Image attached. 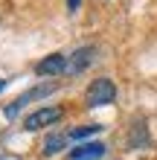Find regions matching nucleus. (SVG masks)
<instances>
[{
    "label": "nucleus",
    "mask_w": 157,
    "mask_h": 160,
    "mask_svg": "<svg viewBox=\"0 0 157 160\" xmlns=\"http://www.w3.org/2000/svg\"><path fill=\"white\" fill-rule=\"evenodd\" d=\"M79 3H81V0H67V9H70V12H76Z\"/></svg>",
    "instance_id": "obj_9"
},
{
    "label": "nucleus",
    "mask_w": 157,
    "mask_h": 160,
    "mask_svg": "<svg viewBox=\"0 0 157 160\" xmlns=\"http://www.w3.org/2000/svg\"><path fill=\"white\" fill-rule=\"evenodd\" d=\"M67 134H47V140H44V146H41V152L47 154V157H52V154H58L64 146H67Z\"/></svg>",
    "instance_id": "obj_7"
},
{
    "label": "nucleus",
    "mask_w": 157,
    "mask_h": 160,
    "mask_svg": "<svg viewBox=\"0 0 157 160\" xmlns=\"http://www.w3.org/2000/svg\"><path fill=\"white\" fill-rule=\"evenodd\" d=\"M99 131H102V125H99V122H93V125H81V128H76V131H70V140H85V137L99 134Z\"/></svg>",
    "instance_id": "obj_8"
},
{
    "label": "nucleus",
    "mask_w": 157,
    "mask_h": 160,
    "mask_svg": "<svg viewBox=\"0 0 157 160\" xmlns=\"http://www.w3.org/2000/svg\"><path fill=\"white\" fill-rule=\"evenodd\" d=\"M93 58H96V50H93V47H79V50L67 58V73H70V76H76V73H81Z\"/></svg>",
    "instance_id": "obj_5"
},
{
    "label": "nucleus",
    "mask_w": 157,
    "mask_h": 160,
    "mask_svg": "<svg viewBox=\"0 0 157 160\" xmlns=\"http://www.w3.org/2000/svg\"><path fill=\"white\" fill-rule=\"evenodd\" d=\"M52 90H55V84L50 82V84H38V88H32V90H26V93H21V96H17V99L12 102V105L6 108V117H15L17 111H21V108L26 105V102H32V99H47V96H50Z\"/></svg>",
    "instance_id": "obj_3"
},
{
    "label": "nucleus",
    "mask_w": 157,
    "mask_h": 160,
    "mask_svg": "<svg viewBox=\"0 0 157 160\" xmlns=\"http://www.w3.org/2000/svg\"><path fill=\"white\" fill-rule=\"evenodd\" d=\"M61 117H64L61 108H38L35 114H29V117L23 119V128H26V131H38V128H44V125L58 122Z\"/></svg>",
    "instance_id": "obj_2"
},
{
    "label": "nucleus",
    "mask_w": 157,
    "mask_h": 160,
    "mask_svg": "<svg viewBox=\"0 0 157 160\" xmlns=\"http://www.w3.org/2000/svg\"><path fill=\"white\" fill-rule=\"evenodd\" d=\"M3 88H6V82H3V79H0V90H3Z\"/></svg>",
    "instance_id": "obj_10"
},
{
    "label": "nucleus",
    "mask_w": 157,
    "mask_h": 160,
    "mask_svg": "<svg viewBox=\"0 0 157 160\" xmlns=\"http://www.w3.org/2000/svg\"><path fill=\"white\" fill-rule=\"evenodd\" d=\"M35 73L38 76H58V73H67V58L61 52H52L47 58H41L35 64Z\"/></svg>",
    "instance_id": "obj_4"
},
{
    "label": "nucleus",
    "mask_w": 157,
    "mask_h": 160,
    "mask_svg": "<svg viewBox=\"0 0 157 160\" xmlns=\"http://www.w3.org/2000/svg\"><path fill=\"white\" fill-rule=\"evenodd\" d=\"M105 152H108L105 143H81L70 152V160H99L105 157Z\"/></svg>",
    "instance_id": "obj_6"
},
{
    "label": "nucleus",
    "mask_w": 157,
    "mask_h": 160,
    "mask_svg": "<svg viewBox=\"0 0 157 160\" xmlns=\"http://www.w3.org/2000/svg\"><path fill=\"white\" fill-rule=\"evenodd\" d=\"M116 99V84L110 79H93L85 90V105L87 108H102V105H110Z\"/></svg>",
    "instance_id": "obj_1"
}]
</instances>
